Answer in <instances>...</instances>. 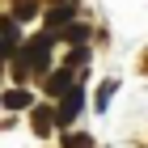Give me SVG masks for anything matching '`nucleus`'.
Segmentation results:
<instances>
[{
  "label": "nucleus",
  "instance_id": "obj_1",
  "mask_svg": "<svg viewBox=\"0 0 148 148\" xmlns=\"http://www.w3.org/2000/svg\"><path fill=\"white\" fill-rule=\"evenodd\" d=\"M76 114H80V89H68V97L59 102V114H55V119H59L64 127H68L72 119H76Z\"/></svg>",
  "mask_w": 148,
  "mask_h": 148
},
{
  "label": "nucleus",
  "instance_id": "obj_2",
  "mask_svg": "<svg viewBox=\"0 0 148 148\" xmlns=\"http://www.w3.org/2000/svg\"><path fill=\"white\" fill-rule=\"evenodd\" d=\"M30 102H34V97H30L25 89H9L4 93V106H9V110H21V106H30Z\"/></svg>",
  "mask_w": 148,
  "mask_h": 148
},
{
  "label": "nucleus",
  "instance_id": "obj_3",
  "mask_svg": "<svg viewBox=\"0 0 148 148\" xmlns=\"http://www.w3.org/2000/svg\"><path fill=\"white\" fill-rule=\"evenodd\" d=\"M51 123H59V119L47 110V106H42V110H34V131H38V136H47V131H51Z\"/></svg>",
  "mask_w": 148,
  "mask_h": 148
},
{
  "label": "nucleus",
  "instance_id": "obj_4",
  "mask_svg": "<svg viewBox=\"0 0 148 148\" xmlns=\"http://www.w3.org/2000/svg\"><path fill=\"white\" fill-rule=\"evenodd\" d=\"M64 89H68V68H64V72H55V76L47 80V93H64Z\"/></svg>",
  "mask_w": 148,
  "mask_h": 148
},
{
  "label": "nucleus",
  "instance_id": "obj_5",
  "mask_svg": "<svg viewBox=\"0 0 148 148\" xmlns=\"http://www.w3.org/2000/svg\"><path fill=\"white\" fill-rule=\"evenodd\" d=\"M110 93H114V80H106L102 89H97V110H102V106H106V102H110Z\"/></svg>",
  "mask_w": 148,
  "mask_h": 148
},
{
  "label": "nucleus",
  "instance_id": "obj_6",
  "mask_svg": "<svg viewBox=\"0 0 148 148\" xmlns=\"http://www.w3.org/2000/svg\"><path fill=\"white\" fill-rule=\"evenodd\" d=\"M0 72H4V64H0Z\"/></svg>",
  "mask_w": 148,
  "mask_h": 148
}]
</instances>
